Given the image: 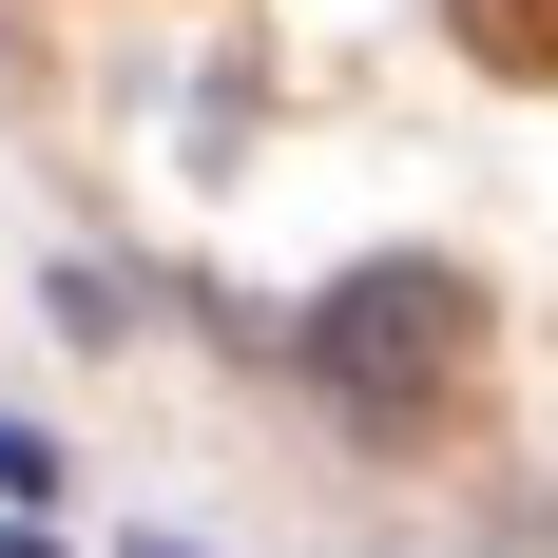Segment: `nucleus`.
Listing matches in <instances>:
<instances>
[{
    "instance_id": "1",
    "label": "nucleus",
    "mask_w": 558,
    "mask_h": 558,
    "mask_svg": "<svg viewBox=\"0 0 558 558\" xmlns=\"http://www.w3.org/2000/svg\"><path fill=\"white\" fill-rule=\"evenodd\" d=\"M308 366H328V404H366V424H444L462 386H482V289L462 270H347L328 308H308Z\"/></svg>"
},
{
    "instance_id": "2",
    "label": "nucleus",
    "mask_w": 558,
    "mask_h": 558,
    "mask_svg": "<svg viewBox=\"0 0 558 558\" xmlns=\"http://www.w3.org/2000/svg\"><path fill=\"white\" fill-rule=\"evenodd\" d=\"M462 39L501 58V77H558V0H462Z\"/></svg>"
},
{
    "instance_id": "3",
    "label": "nucleus",
    "mask_w": 558,
    "mask_h": 558,
    "mask_svg": "<svg viewBox=\"0 0 558 558\" xmlns=\"http://www.w3.org/2000/svg\"><path fill=\"white\" fill-rule=\"evenodd\" d=\"M135 558H193V539H135Z\"/></svg>"
}]
</instances>
